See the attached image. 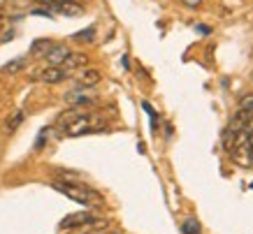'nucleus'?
<instances>
[{
	"label": "nucleus",
	"mask_w": 253,
	"mask_h": 234,
	"mask_svg": "<svg viewBox=\"0 0 253 234\" xmlns=\"http://www.w3.org/2000/svg\"><path fill=\"white\" fill-rule=\"evenodd\" d=\"M51 188L58 190L61 195H65L68 199H72V202L77 204H84V206H95V204L102 202V197L95 193V190L86 188V186H82V183L77 181H51Z\"/></svg>",
	"instance_id": "nucleus-1"
},
{
	"label": "nucleus",
	"mask_w": 253,
	"mask_h": 234,
	"mask_svg": "<svg viewBox=\"0 0 253 234\" xmlns=\"http://www.w3.org/2000/svg\"><path fill=\"white\" fill-rule=\"evenodd\" d=\"M102 125H105V123L100 121L98 116H93V114H79L77 118L63 130V135L65 137H82V135H88V132H95V130H100Z\"/></svg>",
	"instance_id": "nucleus-2"
},
{
	"label": "nucleus",
	"mask_w": 253,
	"mask_h": 234,
	"mask_svg": "<svg viewBox=\"0 0 253 234\" xmlns=\"http://www.w3.org/2000/svg\"><path fill=\"white\" fill-rule=\"evenodd\" d=\"M251 123H253V112H249V109H237V112L232 114V118H230V123H228L225 132H223V146H228V142L232 139V135H237V132L246 130Z\"/></svg>",
	"instance_id": "nucleus-3"
},
{
	"label": "nucleus",
	"mask_w": 253,
	"mask_h": 234,
	"mask_svg": "<svg viewBox=\"0 0 253 234\" xmlns=\"http://www.w3.org/2000/svg\"><path fill=\"white\" fill-rule=\"evenodd\" d=\"M70 77V72L61 65H46V68H40L31 75L33 81H42V83H61Z\"/></svg>",
	"instance_id": "nucleus-4"
},
{
	"label": "nucleus",
	"mask_w": 253,
	"mask_h": 234,
	"mask_svg": "<svg viewBox=\"0 0 253 234\" xmlns=\"http://www.w3.org/2000/svg\"><path fill=\"white\" fill-rule=\"evenodd\" d=\"M102 75H100L98 68H93V65H84V68L75 70V83L82 86V88H93V86H98Z\"/></svg>",
	"instance_id": "nucleus-5"
},
{
	"label": "nucleus",
	"mask_w": 253,
	"mask_h": 234,
	"mask_svg": "<svg viewBox=\"0 0 253 234\" xmlns=\"http://www.w3.org/2000/svg\"><path fill=\"white\" fill-rule=\"evenodd\" d=\"M100 218L95 213L82 211V213H70L68 218L61 223V230H77V227H86V225H98Z\"/></svg>",
	"instance_id": "nucleus-6"
},
{
	"label": "nucleus",
	"mask_w": 253,
	"mask_h": 234,
	"mask_svg": "<svg viewBox=\"0 0 253 234\" xmlns=\"http://www.w3.org/2000/svg\"><path fill=\"white\" fill-rule=\"evenodd\" d=\"M86 91H91V88H82V86H77L75 91H70L68 95H65V102L72 105V107H91L93 98L91 95H86Z\"/></svg>",
	"instance_id": "nucleus-7"
},
{
	"label": "nucleus",
	"mask_w": 253,
	"mask_h": 234,
	"mask_svg": "<svg viewBox=\"0 0 253 234\" xmlns=\"http://www.w3.org/2000/svg\"><path fill=\"white\" fill-rule=\"evenodd\" d=\"M68 56H70V49L65 44H51V49L44 53V58L49 65H63Z\"/></svg>",
	"instance_id": "nucleus-8"
},
{
	"label": "nucleus",
	"mask_w": 253,
	"mask_h": 234,
	"mask_svg": "<svg viewBox=\"0 0 253 234\" xmlns=\"http://www.w3.org/2000/svg\"><path fill=\"white\" fill-rule=\"evenodd\" d=\"M56 14H63V16H82L84 14V7L77 5V2H72V0H63V2H56L51 5Z\"/></svg>",
	"instance_id": "nucleus-9"
},
{
	"label": "nucleus",
	"mask_w": 253,
	"mask_h": 234,
	"mask_svg": "<svg viewBox=\"0 0 253 234\" xmlns=\"http://www.w3.org/2000/svg\"><path fill=\"white\" fill-rule=\"evenodd\" d=\"M84 65H88V56H86V53L70 51V56L65 58V63H63L61 68H65L68 72H72V70H79V68H84Z\"/></svg>",
	"instance_id": "nucleus-10"
},
{
	"label": "nucleus",
	"mask_w": 253,
	"mask_h": 234,
	"mask_svg": "<svg viewBox=\"0 0 253 234\" xmlns=\"http://www.w3.org/2000/svg\"><path fill=\"white\" fill-rule=\"evenodd\" d=\"M79 114H84L82 112V109H79V107H70V109H65V112L61 114V116H58V118H56V125H58V128L61 130H65L70 125V123L75 121V118H77Z\"/></svg>",
	"instance_id": "nucleus-11"
},
{
	"label": "nucleus",
	"mask_w": 253,
	"mask_h": 234,
	"mask_svg": "<svg viewBox=\"0 0 253 234\" xmlns=\"http://www.w3.org/2000/svg\"><path fill=\"white\" fill-rule=\"evenodd\" d=\"M181 232L184 234H200L202 232V227H200V220L198 218H186L184 220V225H181Z\"/></svg>",
	"instance_id": "nucleus-12"
},
{
	"label": "nucleus",
	"mask_w": 253,
	"mask_h": 234,
	"mask_svg": "<svg viewBox=\"0 0 253 234\" xmlns=\"http://www.w3.org/2000/svg\"><path fill=\"white\" fill-rule=\"evenodd\" d=\"M51 49V42L49 39H38V42H33V56H44L46 51Z\"/></svg>",
	"instance_id": "nucleus-13"
},
{
	"label": "nucleus",
	"mask_w": 253,
	"mask_h": 234,
	"mask_svg": "<svg viewBox=\"0 0 253 234\" xmlns=\"http://www.w3.org/2000/svg\"><path fill=\"white\" fill-rule=\"evenodd\" d=\"M23 118H26V116H23V112H14V114H12V116L7 118V132H14V130L23 123Z\"/></svg>",
	"instance_id": "nucleus-14"
},
{
	"label": "nucleus",
	"mask_w": 253,
	"mask_h": 234,
	"mask_svg": "<svg viewBox=\"0 0 253 234\" xmlns=\"http://www.w3.org/2000/svg\"><path fill=\"white\" fill-rule=\"evenodd\" d=\"M23 65H26V61H23V58H14V61H9L2 70H5L7 75H14V72H19V70L23 68Z\"/></svg>",
	"instance_id": "nucleus-15"
},
{
	"label": "nucleus",
	"mask_w": 253,
	"mask_h": 234,
	"mask_svg": "<svg viewBox=\"0 0 253 234\" xmlns=\"http://www.w3.org/2000/svg\"><path fill=\"white\" fill-rule=\"evenodd\" d=\"M239 109H249V112H253V93H249V95H244V98L239 100Z\"/></svg>",
	"instance_id": "nucleus-16"
},
{
	"label": "nucleus",
	"mask_w": 253,
	"mask_h": 234,
	"mask_svg": "<svg viewBox=\"0 0 253 234\" xmlns=\"http://www.w3.org/2000/svg\"><path fill=\"white\" fill-rule=\"evenodd\" d=\"M93 33H95V28H86V31H82L79 35H75V39H79V42H88V39H93Z\"/></svg>",
	"instance_id": "nucleus-17"
},
{
	"label": "nucleus",
	"mask_w": 253,
	"mask_h": 234,
	"mask_svg": "<svg viewBox=\"0 0 253 234\" xmlns=\"http://www.w3.org/2000/svg\"><path fill=\"white\" fill-rule=\"evenodd\" d=\"M181 2H184L186 7H193V9H195V7H200V5H202V0H181Z\"/></svg>",
	"instance_id": "nucleus-18"
},
{
	"label": "nucleus",
	"mask_w": 253,
	"mask_h": 234,
	"mask_svg": "<svg viewBox=\"0 0 253 234\" xmlns=\"http://www.w3.org/2000/svg\"><path fill=\"white\" fill-rule=\"evenodd\" d=\"M195 31H198L200 35H209V33H211V28H209V26H195Z\"/></svg>",
	"instance_id": "nucleus-19"
},
{
	"label": "nucleus",
	"mask_w": 253,
	"mask_h": 234,
	"mask_svg": "<svg viewBox=\"0 0 253 234\" xmlns=\"http://www.w3.org/2000/svg\"><path fill=\"white\" fill-rule=\"evenodd\" d=\"M38 5H56V2H63V0H35Z\"/></svg>",
	"instance_id": "nucleus-20"
},
{
	"label": "nucleus",
	"mask_w": 253,
	"mask_h": 234,
	"mask_svg": "<svg viewBox=\"0 0 253 234\" xmlns=\"http://www.w3.org/2000/svg\"><path fill=\"white\" fill-rule=\"evenodd\" d=\"M7 5V0H0V12H2V7Z\"/></svg>",
	"instance_id": "nucleus-21"
},
{
	"label": "nucleus",
	"mask_w": 253,
	"mask_h": 234,
	"mask_svg": "<svg viewBox=\"0 0 253 234\" xmlns=\"http://www.w3.org/2000/svg\"><path fill=\"white\" fill-rule=\"evenodd\" d=\"M251 158H253V132H251Z\"/></svg>",
	"instance_id": "nucleus-22"
},
{
	"label": "nucleus",
	"mask_w": 253,
	"mask_h": 234,
	"mask_svg": "<svg viewBox=\"0 0 253 234\" xmlns=\"http://www.w3.org/2000/svg\"><path fill=\"white\" fill-rule=\"evenodd\" d=\"M100 234H119V232H100Z\"/></svg>",
	"instance_id": "nucleus-23"
}]
</instances>
